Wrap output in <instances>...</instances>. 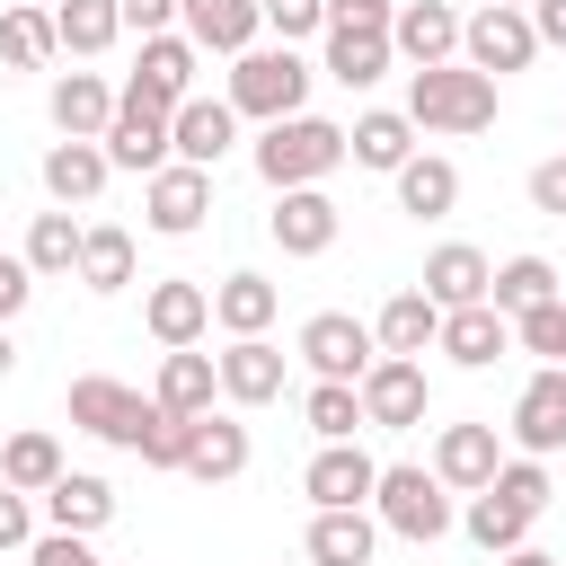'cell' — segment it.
I'll return each instance as SVG.
<instances>
[{
  "instance_id": "obj_1",
  "label": "cell",
  "mask_w": 566,
  "mask_h": 566,
  "mask_svg": "<svg viewBox=\"0 0 566 566\" xmlns=\"http://www.w3.org/2000/svg\"><path fill=\"white\" fill-rule=\"evenodd\" d=\"M248 159H256V177H265L274 195L327 186V177L345 168V124H327V115H283V124H265V133L248 142Z\"/></svg>"
},
{
  "instance_id": "obj_2",
  "label": "cell",
  "mask_w": 566,
  "mask_h": 566,
  "mask_svg": "<svg viewBox=\"0 0 566 566\" xmlns=\"http://www.w3.org/2000/svg\"><path fill=\"white\" fill-rule=\"evenodd\" d=\"M407 124H416V133H486V124H495V80L469 71V62L407 71Z\"/></svg>"
},
{
  "instance_id": "obj_3",
  "label": "cell",
  "mask_w": 566,
  "mask_h": 566,
  "mask_svg": "<svg viewBox=\"0 0 566 566\" xmlns=\"http://www.w3.org/2000/svg\"><path fill=\"white\" fill-rule=\"evenodd\" d=\"M310 62L292 53V44H248L239 62H230V106L239 115H256V124H283V115H310Z\"/></svg>"
},
{
  "instance_id": "obj_4",
  "label": "cell",
  "mask_w": 566,
  "mask_h": 566,
  "mask_svg": "<svg viewBox=\"0 0 566 566\" xmlns=\"http://www.w3.org/2000/svg\"><path fill=\"white\" fill-rule=\"evenodd\" d=\"M371 513H380V531H398V539H416V548H433L442 531H460V504H451V486H442L424 460H389Z\"/></svg>"
},
{
  "instance_id": "obj_5",
  "label": "cell",
  "mask_w": 566,
  "mask_h": 566,
  "mask_svg": "<svg viewBox=\"0 0 566 566\" xmlns=\"http://www.w3.org/2000/svg\"><path fill=\"white\" fill-rule=\"evenodd\" d=\"M460 62L486 71V80L531 71V62H539V27H531V9H495V0H478V9L460 18Z\"/></svg>"
},
{
  "instance_id": "obj_6",
  "label": "cell",
  "mask_w": 566,
  "mask_h": 566,
  "mask_svg": "<svg viewBox=\"0 0 566 566\" xmlns=\"http://www.w3.org/2000/svg\"><path fill=\"white\" fill-rule=\"evenodd\" d=\"M292 354L310 363V380H354V389H363V371L380 363V336H371L354 310H310L301 336H292Z\"/></svg>"
},
{
  "instance_id": "obj_7",
  "label": "cell",
  "mask_w": 566,
  "mask_h": 566,
  "mask_svg": "<svg viewBox=\"0 0 566 566\" xmlns=\"http://www.w3.org/2000/svg\"><path fill=\"white\" fill-rule=\"evenodd\" d=\"M301 495H310V513H363L380 495V460L363 442H318L301 469Z\"/></svg>"
},
{
  "instance_id": "obj_8",
  "label": "cell",
  "mask_w": 566,
  "mask_h": 566,
  "mask_svg": "<svg viewBox=\"0 0 566 566\" xmlns=\"http://www.w3.org/2000/svg\"><path fill=\"white\" fill-rule=\"evenodd\" d=\"M168 124H177V115H168L159 97L124 88V106H115V124H106V159L133 168V177H159V168L177 159V133H168Z\"/></svg>"
},
{
  "instance_id": "obj_9",
  "label": "cell",
  "mask_w": 566,
  "mask_h": 566,
  "mask_svg": "<svg viewBox=\"0 0 566 566\" xmlns=\"http://www.w3.org/2000/svg\"><path fill=\"white\" fill-rule=\"evenodd\" d=\"M71 424H80V433H97V442H124V451H133V442H142V424H150V398H142V389H124L115 371H80V380H71Z\"/></svg>"
},
{
  "instance_id": "obj_10",
  "label": "cell",
  "mask_w": 566,
  "mask_h": 566,
  "mask_svg": "<svg viewBox=\"0 0 566 566\" xmlns=\"http://www.w3.org/2000/svg\"><path fill=\"white\" fill-rule=\"evenodd\" d=\"M203 212H212V168L168 159L159 177H142V221H150L159 239H195V230H203Z\"/></svg>"
},
{
  "instance_id": "obj_11",
  "label": "cell",
  "mask_w": 566,
  "mask_h": 566,
  "mask_svg": "<svg viewBox=\"0 0 566 566\" xmlns=\"http://www.w3.org/2000/svg\"><path fill=\"white\" fill-rule=\"evenodd\" d=\"M513 451H531V460H548V451H566V363H539L522 389H513Z\"/></svg>"
},
{
  "instance_id": "obj_12",
  "label": "cell",
  "mask_w": 566,
  "mask_h": 566,
  "mask_svg": "<svg viewBox=\"0 0 566 566\" xmlns=\"http://www.w3.org/2000/svg\"><path fill=\"white\" fill-rule=\"evenodd\" d=\"M142 327H150L168 354L203 345V327H212V283H195V274H159V283L142 292Z\"/></svg>"
},
{
  "instance_id": "obj_13",
  "label": "cell",
  "mask_w": 566,
  "mask_h": 566,
  "mask_svg": "<svg viewBox=\"0 0 566 566\" xmlns=\"http://www.w3.org/2000/svg\"><path fill=\"white\" fill-rule=\"evenodd\" d=\"M424 469H433L451 495H486V486H495V469H504V442H495V424H442Z\"/></svg>"
},
{
  "instance_id": "obj_14",
  "label": "cell",
  "mask_w": 566,
  "mask_h": 566,
  "mask_svg": "<svg viewBox=\"0 0 566 566\" xmlns=\"http://www.w3.org/2000/svg\"><path fill=\"white\" fill-rule=\"evenodd\" d=\"M389 44H398L407 71H442V62H460V9L451 0H398Z\"/></svg>"
},
{
  "instance_id": "obj_15",
  "label": "cell",
  "mask_w": 566,
  "mask_h": 566,
  "mask_svg": "<svg viewBox=\"0 0 566 566\" xmlns=\"http://www.w3.org/2000/svg\"><path fill=\"white\" fill-rule=\"evenodd\" d=\"M195 62H203V53H195V35H186V27H177V35H142V53H133V80H124V88H142V97H159V106L177 115L186 97H203V88H195Z\"/></svg>"
},
{
  "instance_id": "obj_16",
  "label": "cell",
  "mask_w": 566,
  "mask_h": 566,
  "mask_svg": "<svg viewBox=\"0 0 566 566\" xmlns=\"http://www.w3.org/2000/svg\"><path fill=\"white\" fill-rule=\"evenodd\" d=\"M115 106H124V88H106L97 71H62V80L44 88V115H53V133H62V142H106Z\"/></svg>"
},
{
  "instance_id": "obj_17",
  "label": "cell",
  "mask_w": 566,
  "mask_h": 566,
  "mask_svg": "<svg viewBox=\"0 0 566 566\" xmlns=\"http://www.w3.org/2000/svg\"><path fill=\"white\" fill-rule=\"evenodd\" d=\"M336 195L327 186H292V195H274V212H265V230H274V248L283 256H327L336 248Z\"/></svg>"
},
{
  "instance_id": "obj_18",
  "label": "cell",
  "mask_w": 566,
  "mask_h": 566,
  "mask_svg": "<svg viewBox=\"0 0 566 566\" xmlns=\"http://www.w3.org/2000/svg\"><path fill=\"white\" fill-rule=\"evenodd\" d=\"M424 363H398V354H380L371 371H363V424H380V433H407V424H424Z\"/></svg>"
},
{
  "instance_id": "obj_19",
  "label": "cell",
  "mask_w": 566,
  "mask_h": 566,
  "mask_svg": "<svg viewBox=\"0 0 566 566\" xmlns=\"http://www.w3.org/2000/svg\"><path fill=\"white\" fill-rule=\"evenodd\" d=\"M345 159L371 168V177H398V168L416 159V124H407V106H363V115L345 124Z\"/></svg>"
},
{
  "instance_id": "obj_20",
  "label": "cell",
  "mask_w": 566,
  "mask_h": 566,
  "mask_svg": "<svg viewBox=\"0 0 566 566\" xmlns=\"http://www.w3.org/2000/svg\"><path fill=\"white\" fill-rule=\"evenodd\" d=\"M486 283H495V265H486V248H469V239H442L433 256H424V301L433 310H478L486 301Z\"/></svg>"
},
{
  "instance_id": "obj_21",
  "label": "cell",
  "mask_w": 566,
  "mask_h": 566,
  "mask_svg": "<svg viewBox=\"0 0 566 566\" xmlns=\"http://www.w3.org/2000/svg\"><path fill=\"white\" fill-rule=\"evenodd\" d=\"M168 133H177V159H186V168H221V159L239 150V106H230V97H186Z\"/></svg>"
},
{
  "instance_id": "obj_22",
  "label": "cell",
  "mask_w": 566,
  "mask_h": 566,
  "mask_svg": "<svg viewBox=\"0 0 566 566\" xmlns=\"http://www.w3.org/2000/svg\"><path fill=\"white\" fill-rule=\"evenodd\" d=\"M433 354H451L460 371H486V363L513 354V318H504L495 301H478V310H442V345H433Z\"/></svg>"
},
{
  "instance_id": "obj_23",
  "label": "cell",
  "mask_w": 566,
  "mask_h": 566,
  "mask_svg": "<svg viewBox=\"0 0 566 566\" xmlns=\"http://www.w3.org/2000/svg\"><path fill=\"white\" fill-rule=\"evenodd\" d=\"M248 460H256V451H248V424L212 407V416H195V442H186V469H177V478H195V486H230Z\"/></svg>"
},
{
  "instance_id": "obj_24",
  "label": "cell",
  "mask_w": 566,
  "mask_h": 566,
  "mask_svg": "<svg viewBox=\"0 0 566 566\" xmlns=\"http://www.w3.org/2000/svg\"><path fill=\"white\" fill-rule=\"evenodd\" d=\"M177 27L195 35V53H248L256 35H265V18H256V0H177Z\"/></svg>"
},
{
  "instance_id": "obj_25",
  "label": "cell",
  "mask_w": 566,
  "mask_h": 566,
  "mask_svg": "<svg viewBox=\"0 0 566 566\" xmlns=\"http://www.w3.org/2000/svg\"><path fill=\"white\" fill-rule=\"evenodd\" d=\"M35 177H44V195H53L62 212H71V203H97V195H106L115 159H106V142H53Z\"/></svg>"
},
{
  "instance_id": "obj_26",
  "label": "cell",
  "mask_w": 566,
  "mask_h": 566,
  "mask_svg": "<svg viewBox=\"0 0 566 566\" xmlns=\"http://www.w3.org/2000/svg\"><path fill=\"white\" fill-rule=\"evenodd\" d=\"M44 522H53V531H80V539H97V531L115 522V486H106L97 469H62V478L44 486Z\"/></svg>"
},
{
  "instance_id": "obj_27",
  "label": "cell",
  "mask_w": 566,
  "mask_h": 566,
  "mask_svg": "<svg viewBox=\"0 0 566 566\" xmlns=\"http://www.w3.org/2000/svg\"><path fill=\"white\" fill-rule=\"evenodd\" d=\"M371 336H380V354L424 363V354L442 345V310H433L424 292H389V301H380V318H371Z\"/></svg>"
},
{
  "instance_id": "obj_28",
  "label": "cell",
  "mask_w": 566,
  "mask_h": 566,
  "mask_svg": "<svg viewBox=\"0 0 566 566\" xmlns=\"http://www.w3.org/2000/svg\"><path fill=\"white\" fill-rule=\"evenodd\" d=\"M221 398H230V407H265V398H283V345H265V336H230V354H221Z\"/></svg>"
},
{
  "instance_id": "obj_29",
  "label": "cell",
  "mask_w": 566,
  "mask_h": 566,
  "mask_svg": "<svg viewBox=\"0 0 566 566\" xmlns=\"http://www.w3.org/2000/svg\"><path fill=\"white\" fill-rule=\"evenodd\" d=\"M371 548H380V513L371 504L363 513H310V539H301L310 566H371Z\"/></svg>"
},
{
  "instance_id": "obj_30",
  "label": "cell",
  "mask_w": 566,
  "mask_h": 566,
  "mask_svg": "<svg viewBox=\"0 0 566 566\" xmlns=\"http://www.w3.org/2000/svg\"><path fill=\"white\" fill-rule=\"evenodd\" d=\"M168 416H212V398H221V354H159V389H150Z\"/></svg>"
},
{
  "instance_id": "obj_31",
  "label": "cell",
  "mask_w": 566,
  "mask_h": 566,
  "mask_svg": "<svg viewBox=\"0 0 566 566\" xmlns=\"http://www.w3.org/2000/svg\"><path fill=\"white\" fill-rule=\"evenodd\" d=\"M389 186H398V212H407V221H442V212L460 203V168H451L442 150H416Z\"/></svg>"
},
{
  "instance_id": "obj_32",
  "label": "cell",
  "mask_w": 566,
  "mask_h": 566,
  "mask_svg": "<svg viewBox=\"0 0 566 566\" xmlns=\"http://www.w3.org/2000/svg\"><path fill=\"white\" fill-rule=\"evenodd\" d=\"M274 310H283V292H274L265 274H221V283H212V327H221V336H265Z\"/></svg>"
},
{
  "instance_id": "obj_33",
  "label": "cell",
  "mask_w": 566,
  "mask_h": 566,
  "mask_svg": "<svg viewBox=\"0 0 566 566\" xmlns=\"http://www.w3.org/2000/svg\"><path fill=\"white\" fill-rule=\"evenodd\" d=\"M80 248H88V221H71V212L53 203V212L27 221V248H18V256L35 265V283H53V274H80Z\"/></svg>"
},
{
  "instance_id": "obj_34",
  "label": "cell",
  "mask_w": 566,
  "mask_h": 566,
  "mask_svg": "<svg viewBox=\"0 0 566 566\" xmlns=\"http://www.w3.org/2000/svg\"><path fill=\"white\" fill-rule=\"evenodd\" d=\"M53 53H62V35H53V9L44 0L0 9V71H44Z\"/></svg>"
},
{
  "instance_id": "obj_35",
  "label": "cell",
  "mask_w": 566,
  "mask_h": 566,
  "mask_svg": "<svg viewBox=\"0 0 566 566\" xmlns=\"http://www.w3.org/2000/svg\"><path fill=\"white\" fill-rule=\"evenodd\" d=\"M486 301H495L504 318H531V310H548V301H566V292H557V265H548V256H504L495 283H486Z\"/></svg>"
},
{
  "instance_id": "obj_36",
  "label": "cell",
  "mask_w": 566,
  "mask_h": 566,
  "mask_svg": "<svg viewBox=\"0 0 566 566\" xmlns=\"http://www.w3.org/2000/svg\"><path fill=\"white\" fill-rule=\"evenodd\" d=\"M460 531H469V539H478L486 557H513V548H531V513H522L513 495H495V486L460 504Z\"/></svg>"
},
{
  "instance_id": "obj_37",
  "label": "cell",
  "mask_w": 566,
  "mask_h": 566,
  "mask_svg": "<svg viewBox=\"0 0 566 566\" xmlns=\"http://www.w3.org/2000/svg\"><path fill=\"white\" fill-rule=\"evenodd\" d=\"M53 35H62L71 62H97V53L124 35V9H115V0H53Z\"/></svg>"
},
{
  "instance_id": "obj_38",
  "label": "cell",
  "mask_w": 566,
  "mask_h": 566,
  "mask_svg": "<svg viewBox=\"0 0 566 566\" xmlns=\"http://www.w3.org/2000/svg\"><path fill=\"white\" fill-rule=\"evenodd\" d=\"M389 62H398V44L389 35H327V80L336 88H371V80H389Z\"/></svg>"
},
{
  "instance_id": "obj_39",
  "label": "cell",
  "mask_w": 566,
  "mask_h": 566,
  "mask_svg": "<svg viewBox=\"0 0 566 566\" xmlns=\"http://www.w3.org/2000/svg\"><path fill=\"white\" fill-rule=\"evenodd\" d=\"M301 424H310L318 442H354V424H363V389H354V380H310Z\"/></svg>"
},
{
  "instance_id": "obj_40",
  "label": "cell",
  "mask_w": 566,
  "mask_h": 566,
  "mask_svg": "<svg viewBox=\"0 0 566 566\" xmlns=\"http://www.w3.org/2000/svg\"><path fill=\"white\" fill-rule=\"evenodd\" d=\"M0 478H9L18 495H44V486L62 478V442H53V433H9V442H0Z\"/></svg>"
},
{
  "instance_id": "obj_41",
  "label": "cell",
  "mask_w": 566,
  "mask_h": 566,
  "mask_svg": "<svg viewBox=\"0 0 566 566\" xmlns=\"http://www.w3.org/2000/svg\"><path fill=\"white\" fill-rule=\"evenodd\" d=\"M80 283H88V292H124V283H133V230L97 221L88 248H80Z\"/></svg>"
},
{
  "instance_id": "obj_42",
  "label": "cell",
  "mask_w": 566,
  "mask_h": 566,
  "mask_svg": "<svg viewBox=\"0 0 566 566\" xmlns=\"http://www.w3.org/2000/svg\"><path fill=\"white\" fill-rule=\"evenodd\" d=\"M186 442H195V416H168L159 398H150V424H142V469H186Z\"/></svg>"
},
{
  "instance_id": "obj_43",
  "label": "cell",
  "mask_w": 566,
  "mask_h": 566,
  "mask_svg": "<svg viewBox=\"0 0 566 566\" xmlns=\"http://www.w3.org/2000/svg\"><path fill=\"white\" fill-rule=\"evenodd\" d=\"M495 495H513V504H522V513L539 522V513H548V495H557V486H548V460H531V451H513V460L495 469Z\"/></svg>"
},
{
  "instance_id": "obj_44",
  "label": "cell",
  "mask_w": 566,
  "mask_h": 566,
  "mask_svg": "<svg viewBox=\"0 0 566 566\" xmlns=\"http://www.w3.org/2000/svg\"><path fill=\"white\" fill-rule=\"evenodd\" d=\"M265 35L274 44H301V35H327V0H256Z\"/></svg>"
},
{
  "instance_id": "obj_45",
  "label": "cell",
  "mask_w": 566,
  "mask_h": 566,
  "mask_svg": "<svg viewBox=\"0 0 566 566\" xmlns=\"http://www.w3.org/2000/svg\"><path fill=\"white\" fill-rule=\"evenodd\" d=\"M398 0H327V35H389Z\"/></svg>"
},
{
  "instance_id": "obj_46",
  "label": "cell",
  "mask_w": 566,
  "mask_h": 566,
  "mask_svg": "<svg viewBox=\"0 0 566 566\" xmlns=\"http://www.w3.org/2000/svg\"><path fill=\"white\" fill-rule=\"evenodd\" d=\"M44 531H35V495H18L9 478H0V548H35Z\"/></svg>"
},
{
  "instance_id": "obj_47",
  "label": "cell",
  "mask_w": 566,
  "mask_h": 566,
  "mask_svg": "<svg viewBox=\"0 0 566 566\" xmlns=\"http://www.w3.org/2000/svg\"><path fill=\"white\" fill-rule=\"evenodd\" d=\"M522 195H531V212H557V221H566V150H548V159L531 168Z\"/></svg>"
},
{
  "instance_id": "obj_48",
  "label": "cell",
  "mask_w": 566,
  "mask_h": 566,
  "mask_svg": "<svg viewBox=\"0 0 566 566\" xmlns=\"http://www.w3.org/2000/svg\"><path fill=\"white\" fill-rule=\"evenodd\" d=\"M27 566H106V557H97L80 531H44V539L27 548Z\"/></svg>"
},
{
  "instance_id": "obj_49",
  "label": "cell",
  "mask_w": 566,
  "mask_h": 566,
  "mask_svg": "<svg viewBox=\"0 0 566 566\" xmlns=\"http://www.w3.org/2000/svg\"><path fill=\"white\" fill-rule=\"evenodd\" d=\"M27 301H35V265H27V256H9V248H0V327H9V318H18V310H27Z\"/></svg>"
},
{
  "instance_id": "obj_50",
  "label": "cell",
  "mask_w": 566,
  "mask_h": 566,
  "mask_svg": "<svg viewBox=\"0 0 566 566\" xmlns=\"http://www.w3.org/2000/svg\"><path fill=\"white\" fill-rule=\"evenodd\" d=\"M124 35H177V0H115Z\"/></svg>"
},
{
  "instance_id": "obj_51",
  "label": "cell",
  "mask_w": 566,
  "mask_h": 566,
  "mask_svg": "<svg viewBox=\"0 0 566 566\" xmlns=\"http://www.w3.org/2000/svg\"><path fill=\"white\" fill-rule=\"evenodd\" d=\"M531 27H539V44H557V53H566V0H539V9H531Z\"/></svg>"
},
{
  "instance_id": "obj_52",
  "label": "cell",
  "mask_w": 566,
  "mask_h": 566,
  "mask_svg": "<svg viewBox=\"0 0 566 566\" xmlns=\"http://www.w3.org/2000/svg\"><path fill=\"white\" fill-rule=\"evenodd\" d=\"M495 566H557L548 548H513V557H495Z\"/></svg>"
},
{
  "instance_id": "obj_53",
  "label": "cell",
  "mask_w": 566,
  "mask_h": 566,
  "mask_svg": "<svg viewBox=\"0 0 566 566\" xmlns=\"http://www.w3.org/2000/svg\"><path fill=\"white\" fill-rule=\"evenodd\" d=\"M9 371H18V345H9V327H0V380H9Z\"/></svg>"
},
{
  "instance_id": "obj_54",
  "label": "cell",
  "mask_w": 566,
  "mask_h": 566,
  "mask_svg": "<svg viewBox=\"0 0 566 566\" xmlns=\"http://www.w3.org/2000/svg\"><path fill=\"white\" fill-rule=\"evenodd\" d=\"M495 9H539V0H495Z\"/></svg>"
},
{
  "instance_id": "obj_55",
  "label": "cell",
  "mask_w": 566,
  "mask_h": 566,
  "mask_svg": "<svg viewBox=\"0 0 566 566\" xmlns=\"http://www.w3.org/2000/svg\"><path fill=\"white\" fill-rule=\"evenodd\" d=\"M301 566H310V557H301Z\"/></svg>"
}]
</instances>
